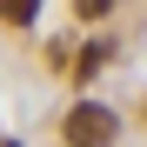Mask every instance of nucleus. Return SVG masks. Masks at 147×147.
<instances>
[{
  "label": "nucleus",
  "instance_id": "1",
  "mask_svg": "<svg viewBox=\"0 0 147 147\" xmlns=\"http://www.w3.org/2000/svg\"><path fill=\"white\" fill-rule=\"evenodd\" d=\"M114 127H120V120H114L100 100H80V107L67 114V140H74V147H107V140H114Z\"/></svg>",
  "mask_w": 147,
  "mask_h": 147
},
{
  "label": "nucleus",
  "instance_id": "2",
  "mask_svg": "<svg viewBox=\"0 0 147 147\" xmlns=\"http://www.w3.org/2000/svg\"><path fill=\"white\" fill-rule=\"evenodd\" d=\"M34 13H40V0H0V20H7V27H27Z\"/></svg>",
  "mask_w": 147,
  "mask_h": 147
},
{
  "label": "nucleus",
  "instance_id": "3",
  "mask_svg": "<svg viewBox=\"0 0 147 147\" xmlns=\"http://www.w3.org/2000/svg\"><path fill=\"white\" fill-rule=\"evenodd\" d=\"M107 60H114V47H107V40H94V47H87V54H80V80H87V74H100Z\"/></svg>",
  "mask_w": 147,
  "mask_h": 147
},
{
  "label": "nucleus",
  "instance_id": "4",
  "mask_svg": "<svg viewBox=\"0 0 147 147\" xmlns=\"http://www.w3.org/2000/svg\"><path fill=\"white\" fill-rule=\"evenodd\" d=\"M107 7H114V0H74V13H80V20H107Z\"/></svg>",
  "mask_w": 147,
  "mask_h": 147
}]
</instances>
